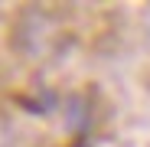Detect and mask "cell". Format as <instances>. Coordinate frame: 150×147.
Wrapping results in <instances>:
<instances>
[]
</instances>
